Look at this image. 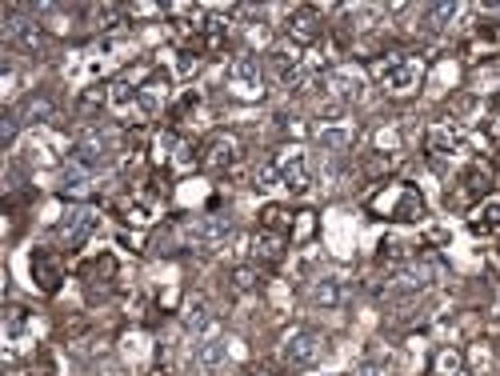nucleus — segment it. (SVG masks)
<instances>
[{
	"mask_svg": "<svg viewBox=\"0 0 500 376\" xmlns=\"http://www.w3.org/2000/svg\"><path fill=\"white\" fill-rule=\"evenodd\" d=\"M376 77H381V85L388 88V93L409 96V93H416V88H421L424 69H421V60L393 57V60H381V64H376Z\"/></svg>",
	"mask_w": 500,
	"mask_h": 376,
	"instance_id": "1",
	"label": "nucleus"
},
{
	"mask_svg": "<svg viewBox=\"0 0 500 376\" xmlns=\"http://www.w3.org/2000/svg\"><path fill=\"white\" fill-rule=\"evenodd\" d=\"M320 353H324V341L317 333H309V328H296L281 344V356L289 369H312V364L320 361Z\"/></svg>",
	"mask_w": 500,
	"mask_h": 376,
	"instance_id": "2",
	"label": "nucleus"
},
{
	"mask_svg": "<svg viewBox=\"0 0 500 376\" xmlns=\"http://www.w3.org/2000/svg\"><path fill=\"white\" fill-rule=\"evenodd\" d=\"M276 177H281V188L292 192V197H304L309 192V160H304L301 149H284L281 157L273 160Z\"/></svg>",
	"mask_w": 500,
	"mask_h": 376,
	"instance_id": "3",
	"label": "nucleus"
},
{
	"mask_svg": "<svg viewBox=\"0 0 500 376\" xmlns=\"http://www.w3.org/2000/svg\"><path fill=\"white\" fill-rule=\"evenodd\" d=\"M228 88L245 100H256L264 93V72H261V60L256 57H236L233 69H228Z\"/></svg>",
	"mask_w": 500,
	"mask_h": 376,
	"instance_id": "4",
	"label": "nucleus"
},
{
	"mask_svg": "<svg viewBox=\"0 0 500 376\" xmlns=\"http://www.w3.org/2000/svg\"><path fill=\"white\" fill-rule=\"evenodd\" d=\"M240 160V141L233 133H212L205 141V149H200V164L212 172H225L233 169V164Z\"/></svg>",
	"mask_w": 500,
	"mask_h": 376,
	"instance_id": "5",
	"label": "nucleus"
},
{
	"mask_svg": "<svg viewBox=\"0 0 500 376\" xmlns=\"http://www.w3.org/2000/svg\"><path fill=\"white\" fill-rule=\"evenodd\" d=\"M268 69H273L276 80L289 85V88L309 85V69H304V57L296 49H273V52H268Z\"/></svg>",
	"mask_w": 500,
	"mask_h": 376,
	"instance_id": "6",
	"label": "nucleus"
},
{
	"mask_svg": "<svg viewBox=\"0 0 500 376\" xmlns=\"http://www.w3.org/2000/svg\"><path fill=\"white\" fill-rule=\"evenodd\" d=\"M97 228H100V216L92 213V208H69V213L57 220V236L64 244H85Z\"/></svg>",
	"mask_w": 500,
	"mask_h": 376,
	"instance_id": "7",
	"label": "nucleus"
},
{
	"mask_svg": "<svg viewBox=\"0 0 500 376\" xmlns=\"http://www.w3.org/2000/svg\"><path fill=\"white\" fill-rule=\"evenodd\" d=\"M284 32H289V41H296V44H317L320 32H324L320 13L309 8V5H296L292 13L284 16Z\"/></svg>",
	"mask_w": 500,
	"mask_h": 376,
	"instance_id": "8",
	"label": "nucleus"
},
{
	"mask_svg": "<svg viewBox=\"0 0 500 376\" xmlns=\"http://www.w3.org/2000/svg\"><path fill=\"white\" fill-rule=\"evenodd\" d=\"M329 93L337 96V100H345V105H360V100L368 96V80H365V72L360 69H332L329 72Z\"/></svg>",
	"mask_w": 500,
	"mask_h": 376,
	"instance_id": "9",
	"label": "nucleus"
},
{
	"mask_svg": "<svg viewBox=\"0 0 500 376\" xmlns=\"http://www.w3.org/2000/svg\"><path fill=\"white\" fill-rule=\"evenodd\" d=\"M388 216L401 220V225H416V220H424V197L412 185L393 188L388 192Z\"/></svg>",
	"mask_w": 500,
	"mask_h": 376,
	"instance_id": "10",
	"label": "nucleus"
},
{
	"mask_svg": "<svg viewBox=\"0 0 500 376\" xmlns=\"http://www.w3.org/2000/svg\"><path fill=\"white\" fill-rule=\"evenodd\" d=\"M228 236H233V225H228L225 216H205V220H197V225H189V241L200 244V249H217Z\"/></svg>",
	"mask_w": 500,
	"mask_h": 376,
	"instance_id": "11",
	"label": "nucleus"
},
{
	"mask_svg": "<svg viewBox=\"0 0 500 376\" xmlns=\"http://www.w3.org/2000/svg\"><path fill=\"white\" fill-rule=\"evenodd\" d=\"M29 269H32V280H36V289H41V292H57L60 289L64 272H60L57 256H52L49 249H36L32 261H29Z\"/></svg>",
	"mask_w": 500,
	"mask_h": 376,
	"instance_id": "12",
	"label": "nucleus"
},
{
	"mask_svg": "<svg viewBox=\"0 0 500 376\" xmlns=\"http://www.w3.org/2000/svg\"><path fill=\"white\" fill-rule=\"evenodd\" d=\"M460 149H465V128H457V124H432L429 128L432 157H457Z\"/></svg>",
	"mask_w": 500,
	"mask_h": 376,
	"instance_id": "13",
	"label": "nucleus"
},
{
	"mask_svg": "<svg viewBox=\"0 0 500 376\" xmlns=\"http://www.w3.org/2000/svg\"><path fill=\"white\" fill-rule=\"evenodd\" d=\"M432 277H437L432 264H401V269L393 272V284H388V289L393 292H421L432 284Z\"/></svg>",
	"mask_w": 500,
	"mask_h": 376,
	"instance_id": "14",
	"label": "nucleus"
},
{
	"mask_svg": "<svg viewBox=\"0 0 500 376\" xmlns=\"http://www.w3.org/2000/svg\"><path fill=\"white\" fill-rule=\"evenodd\" d=\"M468 233L472 236H500V197H488L472 208L468 216Z\"/></svg>",
	"mask_w": 500,
	"mask_h": 376,
	"instance_id": "15",
	"label": "nucleus"
},
{
	"mask_svg": "<svg viewBox=\"0 0 500 376\" xmlns=\"http://www.w3.org/2000/svg\"><path fill=\"white\" fill-rule=\"evenodd\" d=\"M108 149H113V144H108V136L105 133H85L77 141V164L80 169H100V164L108 160Z\"/></svg>",
	"mask_w": 500,
	"mask_h": 376,
	"instance_id": "16",
	"label": "nucleus"
},
{
	"mask_svg": "<svg viewBox=\"0 0 500 376\" xmlns=\"http://www.w3.org/2000/svg\"><path fill=\"white\" fill-rule=\"evenodd\" d=\"M164 100H169V80L164 77H153V80H144V85H136V113L141 116H156Z\"/></svg>",
	"mask_w": 500,
	"mask_h": 376,
	"instance_id": "17",
	"label": "nucleus"
},
{
	"mask_svg": "<svg viewBox=\"0 0 500 376\" xmlns=\"http://www.w3.org/2000/svg\"><path fill=\"white\" fill-rule=\"evenodd\" d=\"M5 36H8V41H13L21 52H36V49H41V41H44L41 24H36V21H21V16H8Z\"/></svg>",
	"mask_w": 500,
	"mask_h": 376,
	"instance_id": "18",
	"label": "nucleus"
},
{
	"mask_svg": "<svg viewBox=\"0 0 500 376\" xmlns=\"http://www.w3.org/2000/svg\"><path fill=\"white\" fill-rule=\"evenodd\" d=\"M309 300L317 308H337L340 300H345V280L340 277H317L309 289Z\"/></svg>",
	"mask_w": 500,
	"mask_h": 376,
	"instance_id": "19",
	"label": "nucleus"
},
{
	"mask_svg": "<svg viewBox=\"0 0 500 376\" xmlns=\"http://www.w3.org/2000/svg\"><path fill=\"white\" fill-rule=\"evenodd\" d=\"M225 361H228V341H225V336L212 333V336H205V341L197 344V364H200V369L212 372V369H220Z\"/></svg>",
	"mask_w": 500,
	"mask_h": 376,
	"instance_id": "20",
	"label": "nucleus"
},
{
	"mask_svg": "<svg viewBox=\"0 0 500 376\" xmlns=\"http://www.w3.org/2000/svg\"><path fill=\"white\" fill-rule=\"evenodd\" d=\"M261 228L264 233H276V236H289L296 228V216L284 205H264L261 208Z\"/></svg>",
	"mask_w": 500,
	"mask_h": 376,
	"instance_id": "21",
	"label": "nucleus"
},
{
	"mask_svg": "<svg viewBox=\"0 0 500 376\" xmlns=\"http://www.w3.org/2000/svg\"><path fill=\"white\" fill-rule=\"evenodd\" d=\"M317 141H320L324 152H345L348 144H353V128H345V124H324V128H317Z\"/></svg>",
	"mask_w": 500,
	"mask_h": 376,
	"instance_id": "22",
	"label": "nucleus"
},
{
	"mask_svg": "<svg viewBox=\"0 0 500 376\" xmlns=\"http://www.w3.org/2000/svg\"><path fill=\"white\" fill-rule=\"evenodd\" d=\"M108 105L116 108V113H128V108H136V80H116L113 88H108Z\"/></svg>",
	"mask_w": 500,
	"mask_h": 376,
	"instance_id": "23",
	"label": "nucleus"
},
{
	"mask_svg": "<svg viewBox=\"0 0 500 376\" xmlns=\"http://www.w3.org/2000/svg\"><path fill=\"white\" fill-rule=\"evenodd\" d=\"M493 52L500 49V24L496 21H480L477 24V32H472V52Z\"/></svg>",
	"mask_w": 500,
	"mask_h": 376,
	"instance_id": "24",
	"label": "nucleus"
},
{
	"mask_svg": "<svg viewBox=\"0 0 500 376\" xmlns=\"http://www.w3.org/2000/svg\"><path fill=\"white\" fill-rule=\"evenodd\" d=\"M60 188L69 192V197H85V192L92 188V172H88V169H80V164H72V169L64 172Z\"/></svg>",
	"mask_w": 500,
	"mask_h": 376,
	"instance_id": "25",
	"label": "nucleus"
},
{
	"mask_svg": "<svg viewBox=\"0 0 500 376\" xmlns=\"http://www.w3.org/2000/svg\"><path fill=\"white\" fill-rule=\"evenodd\" d=\"M253 249H256V256H261V261H281V256H284V236L261 233V236L253 241Z\"/></svg>",
	"mask_w": 500,
	"mask_h": 376,
	"instance_id": "26",
	"label": "nucleus"
},
{
	"mask_svg": "<svg viewBox=\"0 0 500 376\" xmlns=\"http://www.w3.org/2000/svg\"><path fill=\"white\" fill-rule=\"evenodd\" d=\"M460 13H465L460 5H432V8H429V29H437V32H440V29H452Z\"/></svg>",
	"mask_w": 500,
	"mask_h": 376,
	"instance_id": "27",
	"label": "nucleus"
},
{
	"mask_svg": "<svg viewBox=\"0 0 500 376\" xmlns=\"http://www.w3.org/2000/svg\"><path fill=\"white\" fill-rule=\"evenodd\" d=\"M184 325H189V333H208V328H212V313H208L205 300H192L189 313H184Z\"/></svg>",
	"mask_w": 500,
	"mask_h": 376,
	"instance_id": "28",
	"label": "nucleus"
},
{
	"mask_svg": "<svg viewBox=\"0 0 500 376\" xmlns=\"http://www.w3.org/2000/svg\"><path fill=\"white\" fill-rule=\"evenodd\" d=\"M125 216L128 220H133V225H153V220H156V205H153V200H128V205H125Z\"/></svg>",
	"mask_w": 500,
	"mask_h": 376,
	"instance_id": "29",
	"label": "nucleus"
},
{
	"mask_svg": "<svg viewBox=\"0 0 500 376\" xmlns=\"http://www.w3.org/2000/svg\"><path fill=\"white\" fill-rule=\"evenodd\" d=\"M437 372L440 376H460V372H465V361H460L457 348H444V353L437 356Z\"/></svg>",
	"mask_w": 500,
	"mask_h": 376,
	"instance_id": "30",
	"label": "nucleus"
},
{
	"mask_svg": "<svg viewBox=\"0 0 500 376\" xmlns=\"http://www.w3.org/2000/svg\"><path fill=\"white\" fill-rule=\"evenodd\" d=\"M24 328H29V313L13 305V308H8V313H5V333H8V341H16V336H21Z\"/></svg>",
	"mask_w": 500,
	"mask_h": 376,
	"instance_id": "31",
	"label": "nucleus"
},
{
	"mask_svg": "<svg viewBox=\"0 0 500 376\" xmlns=\"http://www.w3.org/2000/svg\"><path fill=\"white\" fill-rule=\"evenodd\" d=\"M44 116H52V105H49V100H36V105L24 108V124H41Z\"/></svg>",
	"mask_w": 500,
	"mask_h": 376,
	"instance_id": "32",
	"label": "nucleus"
},
{
	"mask_svg": "<svg viewBox=\"0 0 500 376\" xmlns=\"http://www.w3.org/2000/svg\"><path fill=\"white\" fill-rule=\"evenodd\" d=\"M197 69H200V57H197V52L184 49V52H181V60H177V72H181V77H192Z\"/></svg>",
	"mask_w": 500,
	"mask_h": 376,
	"instance_id": "33",
	"label": "nucleus"
},
{
	"mask_svg": "<svg viewBox=\"0 0 500 376\" xmlns=\"http://www.w3.org/2000/svg\"><path fill=\"white\" fill-rule=\"evenodd\" d=\"M388 372V361H365L356 369V376H384Z\"/></svg>",
	"mask_w": 500,
	"mask_h": 376,
	"instance_id": "34",
	"label": "nucleus"
},
{
	"mask_svg": "<svg viewBox=\"0 0 500 376\" xmlns=\"http://www.w3.org/2000/svg\"><path fill=\"white\" fill-rule=\"evenodd\" d=\"M236 284H240V289H253V269H240L236 272Z\"/></svg>",
	"mask_w": 500,
	"mask_h": 376,
	"instance_id": "35",
	"label": "nucleus"
}]
</instances>
